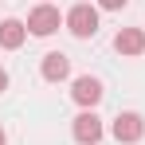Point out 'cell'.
I'll use <instances>...</instances> for the list:
<instances>
[{"label":"cell","mask_w":145,"mask_h":145,"mask_svg":"<svg viewBox=\"0 0 145 145\" xmlns=\"http://www.w3.org/2000/svg\"><path fill=\"white\" fill-rule=\"evenodd\" d=\"M67 27H71L78 39H90L98 31V12L90 8V4H74L71 12H67Z\"/></svg>","instance_id":"obj_1"},{"label":"cell","mask_w":145,"mask_h":145,"mask_svg":"<svg viewBox=\"0 0 145 145\" xmlns=\"http://www.w3.org/2000/svg\"><path fill=\"white\" fill-rule=\"evenodd\" d=\"M59 24H63V16H59V8H51V4L31 8V16H27V31H31V35H51V31H59Z\"/></svg>","instance_id":"obj_2"},{"label":"cell","mask_w":145,"mask_h":145,"mask_svg":"<svg viewBox=\"0 0 145 145\" xmlns=\"http://www.w3.org/2000/svg\"><path fill=\"white\" fill-rule=\"evenodd\" d=\"M110 129H114L118 141H137V137L145 133V121H141V114H118Z\"/></svg>","instance_id":"obj_3"},{"label":"cell","mask_w":145,"mask_h":145,"mask_svg":"<svg viewBox=\"0 0 145 145\" xmlns=\"http://www.w3.org/2000/svg\"><path fill=\"white\" fill-rule=\"evenodd\" d=\"M114 47H118V55H141L145 51V31L141 27H121L114 35Z\"/></svg>","instance_id":"obj_4"},{"label":"cell","mask_w":145,"mask_h":145,"mask_svg":"<svg viewBox=\"0 0 145 145\" xmlns=\"http://www.w3.org/2000/svg\"><path fill=\"white\" fill-rule=\"evenodd\" d=\"M74 102L78 106H94V102H102V82L98 78H90V74H82V78H74Z\"/></svg>","instance_id":"obj_5"},{"label":"cell","mask_w":145,"mask_h":145,"mask_svg":"<svg viewBox=\"0 0 145 145\" xmlns=\"http://www.w3.org/2000/svg\"><path fill=\"white\" fill-rule=\"evenodd\" d=\"M74 137H78L82 145H94L98 137H102V121H98L90 110H86V114H78V118H74Z\"/></svg>","instance_id":"obj_6"},{"label":"cell","mask_w":145,"mask_h":145,"mask_svg":"<svg viewBox=\"0 0 145 145\" xmlns=\"http://www.w3.org/2000/svg\"><path fill=\"white\" fill-rule=\"evenodd\" d=\"M67 71H71V59H67L63 51H51V55H43V78H47V82L67 78Z\"/></svg>","instance_id":"obj_7"},{"label":"cell","mask_w":145,"mask_h":145,"mask_svg":"<svg viewBox=\"0 0 145 145\" xmlns=\"http://www.w3.org/2000/svg\"><path fill=\"white\" fill-rule=\"evenodd\" d=\"M24 35H27V24H20V20H4V24H0V47L16 51L20 43H24Z\"/></svg>","instance_id":"obj_8"},{"label":"cell","mask_w":145,"mask_h":145,"mask_svg":"<svg viewBox=\"0 0 145 145\" xmlns=\"http://www.w3.org/2000/svg\"><path fill=\"white\" fill-rule=\"evenodd\" d=\"M102 8H125V0H102Z\"/></svg>","instance_id":"obj_9"},{"label":"cell","mask_w":145,"mask_h":145,"mask_svg":"<svg viewBox=\"0 0 145 145\" xmlns=\"http://www.w3.org/2000/svg\"><path fill=\"white\" fill-rule=\"evenodd\" d=\"M4 86H8V74H4V71H0V90H4Z\"/></svg>","instance_id":"obj_10"},{"label":"cell","mask_w":145,"mask_h":145,"mask_svg":"<svg viewBox=\"0 0 145 145\" xmlns=\"http://www.w3.org/2000/svg\"><path fill=\"white\" fill-rule=\"evenodd\" d=\"M0 145H4V133H0Z\"/></svg>","instance_id":"obj_11"}]
</instances>
